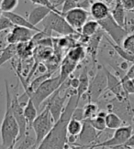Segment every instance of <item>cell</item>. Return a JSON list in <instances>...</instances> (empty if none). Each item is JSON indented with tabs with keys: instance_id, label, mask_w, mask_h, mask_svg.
<instances>
[{
	"instance_id": "cell-43",
	"label": "cell",
	"mask_w": 134,
	"mask_h": 149,
	"mask_svg": "<svg viewBox=\"0 0 134 149\" xmlns=\"http://www.w3.org/2000/svg\"><path fill=\"white\" fill-rule=\"evenodd\" d=\"M14 146H12L8 147V148H4V149H14Z\"/></svg>"
},
{
	"instance_id": "cell-41",
	"label": "cell",
	"mask_w": 134,
	"mask_h": 149,
	"mask_svg": "<svg viewBox=\"0 0 134 149\" xmlns=\"http://www.w3.org/2000/svg\"><path fill=\"white\" fill-rule=\"evenodd\" d=\"M102 1H104L107 4H111V3L115 2V0H102Z\"/></svg>"
},
{
	"instance_id": "cell-25",
	"label": "cell",
	"mask_w": 134,
	"mask_h": 149,
	"mask_svg": "<svg viewBox=\"0 0 134 149\" xmlns=\"http://www.w3.org/2000/svg\"><path fill=\"white\" fill-rule=\"evenodd\" d=\"M86 55V49L83 46L78 45V46H74L70 49L67 52L66 57H68L71 61L76 63H79L85 59Z\"/></svg>"
},
{
	"instance_id": "cell-22",
	"label": "cell",
	"mask_w": 134,
	"mask_h": 149,
	"mask_svg": "<svg viewBox=\"0 0 134 149\" xmlns=\"http://www.w3.org/2000/svg\"><path fill=\"white\" fill-rule=\"evenodd\" d=\"M24 116L28 123V128H31L32 123L38 116V109L36 108L32 100L29 98L26 103V105L24 106Z\"/></svg>"
},
{
	"instance_id": "cell-21",
	"label": "cell",
	"mask_w": 134,
	"mask_h": 149,
	"mask_svg": "<svg viewBox=\"0 0 134 149\" xmlns=\"http://www.w3.org/2000/svg\"><path fill=\"white\" fill-rule=\"evenodd\" d=\"M79 78V86L76 90V94H77L78 99L80 100L82 97H84L86 93H87L89 84H90V80H89V76L86 68H84L82 70Z\"/></svg>"
},
{
	"instance_id": "cell-12",
	"label": "cell",
	"mask_w": 134,
	"mask_h": 149,
	"mask_svg": "<svg viewBox=\"0 0 134 149\" xmlns=\"http://www.w3.org/2000/svg\"><path fill=\"white\" fill-rule=\"evenodd\" d=\"M88 14L89 13L86 8L77 6V8H73L66 12L65 14H63V17L69 23V25L74 30L80 33L82 27L88 20Z\"/></svg>"
},
{
	"instance_id": "cell-42",
	"label": "cell",
	"mask_w": 134,
	"mask_h": 149,
	"mask_svg": "<svg viewBox=\"0 0 134 149\" xmlns=\"http://www.w3.org/2000/svg\"><path fill=\"white\" fill-rule=\"evenodd\" d=\"M3 15H4V13H3V11H2L1 8H0V17H2Z\"/></svg>"
},
{
	"instance_id": "cell-7",
	"label": "cell",
	"mask_w": 134,
	"mask_h": 149,
	"mask_svg": "<svg viewBox=\"0 0 134 149\" xmlns=\"http://www.w3.org/2000/svg\"><path fill=\"white\" fill-rule=\"evenodd\" d=\"M98 23L100 28L103 29L105 33H107L110 37L114 43L119 45V46L122 45L124 38L128 36L129 32H128L127 29H125V28L121 27L115 21L111 15H109L103 20L98 21Z\"/></svg>"
},
{
	"instance_id": "cell-40",
	"label": "cell",
	"mask_w": 134,
	"mask_h": 149,
	"mask_svg": "<svg viewBox=\"0 0 134 149\" xmlns=\"http://www.w3.org/2000/svg\"><path fill=\"white\" fill-rule=\"evenodd\" d=\"M126 145L131 147H134V134H132L131 136L129 138V140L126 142Z\"/></svg>"
},
{
	"instance_id": "cell-46",
	"label": "cell",
	"mask_w": 134,
	"mask_h": 149,
	"mask_svg": "<svg viewBox=\"0 0 134 149\" xmlns=\"http://www.w3.org/2000/svg\"><path fill=\"white\" fill-rule=\"evenodd\" d=\"M77 1H78V2H79V0H77Z\"/></svg>"
},
{
	"instance_id": "cell-6",
	"label": "cell",
	"mask_w": 134,
	"mask_h": 149,
	"mask_svg": "<svg viewBox=\"0 0 134 149\" xmlns=\"http://www.w3.org/2000/svg\"><path fill=\"white\" fill-rule=\"evenodd\" d=\"M107 80L105 70L103 69V65H102L97 70V72L94 75L93 79L90 81L88 91L86 93V95L87 96L88 102H98V100L100 98V96L107 90Z\"/></svg>"
},
{
	"instance_id": "cell-4",
	"label": "cell",
	"mask_w": 134,
	"mask_h": 149,
	"mask_svg": "<svg viewBox=\"0 0 134 149\" xmlns=\"http://www.w3.org/2000/svg\"><path fill=\"white\" fill-rule=\"evenodd\" d=\"M62 85L60 76H56L44 81L41 85L35 89L31 93H25L29 99L32 100L37 109H40L41 105L48 100L57 90H58Z\"/></svg>"
},
{
	"instance_id": "cell-16",
	"label": "cell",
	"mask_w": 134,
	"mask_h": 149,
	"mask_svg": "<svg viewBox=\"0 0 134 149\" xmlns=\"http://www.w3.org/2000/svg\"><path fill=\"white\" fill-rule=\"evenodd\" d=\"M90 15L97 21L103 20L110 15V8L102 0H95L90 6Z\"/></svg>"
},
{
	"instance_id": "cell-15",
	"label": "cell",
	"mask_w": 134,
	"mask_h": 149,
	"mask_svg": "<svg viewBox=\"0 0 134 149\" xmlns=\"http://www.w3.org/2000/svg\"><path fill=\"white\" fill-rule=\"evenodd\" d=\"M105 32L103 31L101 28L98 30V32L95 35H93L91 38H89V40L86 43V53H88L91 56V59L93 61V64L97 63V55L99 45L101 43L102 38H103Z\"/></svg>"
},
{
	"instance_id": "cell-27",
	"label": "cell",
	"mask_w": 134,
	"mask_h": 149,
	"mask_svg": "<svg viewBox=\"0 0 134 149\" xmlns=\"http://www.w3.org/2000/svg\"><path fill=\"white\" fill-rule=\"evenodd\" d=\"M83 129V121L71 118L67 124V134L71 136H78Z\"/></svg>"
},
{
	"instance_id": "cell-35",
	"label": "cell",
	"mask_w": 134,
	"mask_h": 149,
	"mask_svg": "<svg viewBox=\"0 0 134 149\" xmlns=\"http://www.w3.org/2000/svg\"><path fill=\"white\" fill-rule=\"evenodd\" d=\"M33 4L37 6H48V8L53 9L54 11H59L56 8V6L51 2V0H30Z\"/></svg>"
},
{
	"instance_id": "cell-5",
	"label": "cell",
	"mask_w": 134,
	"mask_h": 149,
	"mask_svg": "<svg viewBox=\"0 0 134 149\" xmlns=\"http://www.w3.org/2000/svg\"><path fill=\"white\" fill-rule=\"evenodd\" d=\"M54 124L55 123L52 117V114H51L49 109L47 107H44L41 113L38 114L36 119L32 123V125H31V128L33 129L35 134L37 146L51 132Z\"/></svg>"
},
{
	"instance_id": "cell-17",
	"label": "cell",
	"mask_w": 134,
	"mask_h": 149,
	"mask_svg": "<svg viewBox=\"0 0 134 149\" xmlns=\"http://www.w3.org/2000/svg\"><path fill=\"white\" fill-rule=\"evenodd\" d=\"M52 11H54V10L48 8V6H37L36 8H34L29 13L28 19L33 26H36L37 27V25L41 24Z\"/></svg>"
},
{
	"instance_id": "cell-8",
	"label": "cell",
	"mask_w": 134,
	"mask_h": 149,
	"mask_svg": "<svg viewBox=\"0 0 134 149\" xmlns=\"http://www.w3.org/2000/svg\"><path fill=\"white\" fill-rule=\"evenodd\" d=\"M133 134V127L131 125H125L121 126L114 131L112 137L103 142H98L95 145L91 146V149L95 148H111L113 146H117L119 145L126 144V142L129 140Z\"/></svg>"
},
{
	"instance_id": "cell-13",
	"label": "cell",
	"mask_w": 134,
	"mask_h": 149,
	"mask_svg": "<svg viewBox=\"0 0 134 149\" xmlns=\"http://www.w3.org/2000/svg\"><path fill=\"white\" fill-rule=\"evenodd\" d=\"M100 133H98L95 129L90 125L87 120L83 121V129L80 134L77 137V141L74 145L80 146H92L98 143V140L99 138Z\"/></svg>"
},
{
	"instance_id": "cell-29",
	"label": "cell",
	"mask_w": 134,
	"mask_h": 149,
	"mask_svg": "<svg viewBox=\"0 0 134 149\" xmlns=\"http://www.w3.org/2000/svg\"><path fill=\"white\" fill-rule=\"evenodd\" d=\"M18 141H20V144L16 149H30V148L34 149L37 146L35 137H32L29 134H26V136Z\"/></svg>"
},
{
	"instance_id": "cell-38",
	"label": "cell",
	"mask_w": 134,
	"mask_h": 149,
	"mask_svg": "<svg viewBox=\"0 0 134 149\" xmlns=\"http://www.w3.org/2000/svg\"><path fill=\"white\" fill-rule=\"evenodd\" d=\"M65 149H91V146H80V145H70L67 143Z\"/></svg>"
},
{
	"instance_id": "cell-48",
	"label": "cell",
	"mask_w": 134,
	"mask_h": 149,
	"mask_svg": "<svg viewBox=\"0 0 134 149\" xmlns=\"http://www.w3.org/2000/svg\"><path fill=\"white\" fill-rule=\"evenodd\" d=\"M14 149H15V148H14Z\"/></svg>"
},
{
	"instance_id": "cell-20",
	"label": "cell",
	"mask_w": 134,
	"mask_h": 149,
	"mask_svg": "<svg viewBox=\"0 0 134 149\" xmlns=\"http://www.w3.org/2000/svg\"><path fill=\"white\" fill-rule=\"evenodd\" d=\"M77 65H78V63L71 61L68 57H65V59L62 60L61 68H60V74H59L62 84L69 79V77L74 72V70L76 69Z\"/></svg>"
},
{
	"instance_id": "cell-24",
	"label": "cell",
	"mask_w": 134,
	"mask_h": 149,
	"mask_svg": "<svg viewBox=\"0 0 134 149\" xmlns=\"http://www.w3.org/2000/svg\"><path fill=\"white\" fill-rule=\"evenodd\" d=\"M105 121H106L107 128L109 129V130L115 131L116 129L121 127L123 125L122 118L114 112H108L105 118Z\"/></svg>"
},
{
	"instance_id": "cell-26",
	"label": "cell",
	"mask_w": 134,
	"mask_h": 149,
	"mask_svg": "<svg viewBox=\"0 0 134 149\" xmlns=\"http://www.w3.org/2000/svg\"><path fill=\"white\" fill-rule=\"evenodd\" d=\"M107 42L109 43L110 46L114 49V50L116 51V53L125 61H128L129 63H134V54H131L129 51H127L122 48V46L117 45L116 43H114L112 40H109V38H107Z\"/></svg>"
},
{
	"instance_id": "cell-44",
	"label": "cell",
	"mask_w": 134,
	"mask_h": 149,
	"mask_svg": "<svg viewBox=\"0 0 134 149\" xmlns=\"http://www.w3.org/2000/svg\"><path fill=\"white\" fill-rule=\"evenodd\" d=\"M131 13H133V14H134V8H133V10L131 11Z\"/></svg>"
},
{
	"instance_id": "cell-23",
	"label": "cell",
	"mask_w": 134,
	"mask_h": 149,
	"mask_svg": "<svg viewBox=\"0 0 134 149\" xmlns=\"http://www.w3.org/2000/svg\"><path fill=\"white\" fill-rule=\"evenodd\" d=\"M100 29V26L98 21L95 20V19H91V20H87L84 26L82 27L80 30V35L85 38H91L93 35H95L98 32V30Z\"/></svg>"
},
{
	"instance_id": "cell-47",
	"label": "cell",
	"mask_w": 134,
	"mask_h": 149,
	"mask_svg": "<svg viewBox=\"0 0 134 149\" xmlns=\"http://www.w3.org/2000/svg\"><path fill=\"white\" fill-rule=\"evenodd\" d=\"M133 120H134V118H133Z\"/></svg>"
},
{
	"instance_id": "cell-39",
	"label": "cell",
	"mask_w": 134,
	"mask_h": 149,
	"mask_svg": "<svg viewBox=\"0 0 134 149\" xmlns=\"http://www.w3.org/2000/svg\"><path fill=\"white\" fill-rule=\"evenodd\" d=\"M111 148H112V149H134L133 147L127 146L126 144L119 145V146H113V147H111Z\"/></svg>"
},
{
	"instance_id": "cell-37",
	"label": "cell",
	"mask_w": 134,
	"mask_h": 149,
	"mask_svg": "<svg viewBox=\"0 0 134 149\" xmlns=\"http://www.w3.org/2000/svg\"><path fill=\"white\" fill-rule=\"evenodd\" d=\"M124 8L126 11H132L134 8V0H122Z\"/></svg>"
},
{
	"instance_id": "cell-33",
	"label": "cell",
	"mask_w": 134,
	"mask_h": 149,
	"mask_svg": "<svg viewBox=\"0 0 134 149\" xmlns=\"http://www.w3.org/2000/svg\"><path fill=\"white\" fill-rule=\"evenodd\" d=\"M77 6H79V2L77 0H65L61 12L63 15V14H65L66 12H68L69 10L77 8Z\"/></svg>"
},
{
	"instance_id": "cell-34",
	"label": "cell",
	"mask_w": 134,
	"mask_h": 149,
	"mask_svg": "<svg viewBox=\"0 0 134 149\" xmlns=\"http://www.w3.org/2000/svg\"><path fill=\"white\" fill-rule=\"evenodd\" d=\"M13 28H14L13 23H12L5 15H3L0 17V32L5 31V30H10Z\"/></svg>"
},
{
	"instance_id": "cell-2",
	"label": "cell",
	"mask_w": 134,
	"mask_h": 149,
	"mask_svg": "<svg viewBox=\"0 0 134 149\" xmlns=\"http://www.w3.org/2000/svg\"><path fill=\"white\" fill-rule=\"evenodd\" d=\"M6 87V111L0 126V135L4 148L15 146L20 137V126L11 110V93L8 81H5Z\"/></svg>"
},
{
	"instance_id": "cell-19",
	"label": "cell",
	"mask_w": 134,
	"mask_h": 149,
	"mask_svg": "<svg viewBox=\"0 0 134 149\" xmlns=\"http://www.w3.org/2000/svg\"><path fill=\"white\" fill-rule=\"evenodd\" d=\"M110 15L113 19L119 26L125 28L126 26V9L122 3V0H115V5L113 8L110 9Z\"/></svg>"
},
{
	"instance_id": "cell-32",
	"label": "cell",
	"mask_w": 134,
	"mask_h": 149,
	"mask_svg": "<svg viewBox=\"0 0 134 149\" xmlns=\"http://www.w3.org/2000/svg\"><path fill=\"white\" fill-rule=\"evenodd\" d=\"M122 48L129 51L131 54H134V33L128 34L122 42Z\"/></svg>"
},
{
	"instance_id": "cell-9",
	"label": "cell",
	"mask_w": 134,
	"mask_h": 149,
	"mask_svg": "<svg viewBox=\"0 0 134 149\" xmlns=\"http://www.w3.org/2000/svg\"><path fill=\"white\" fill-rule=\"evenodd\" d=\"M61 87L56 91V92L50 97V98L47 100L46 104L44 107H47L49 109V111L52 114V117L54 121V123H56L60 119V117L62 116L63 110L65 108V102L66 100L69 99V97L71 96V94H69L68 92L65 93V95H61Z\"/></svg>"
},
{
	"instance_id": "cell-1",
	"label": "cell",
	"mask_w": 134,
	"mask_h": 149,
	"mask_svg": "<svg viewBox=\"0 0 134 149\" xmlns=\"http://www.w3.org/2000/svg\"><path fill=\"white\" fill-rule=\"evenodd\" d=\"M80 100L76 92L71 94L67 101L65 108L60 119L57 121L51 132L46 135L36 149H65L67 144V124L72 118L76 107H78Z\"/></svg>"
},
{
	"instance_id": "cell-11",
	"label": "cell",
	"mask_w": 134,
	"mask_h": 149,
	"mask_svg": "<svg viewBox=\"0 0 134 149\" xmlns=\"http://www.w3.org/2000/svg\"><path fill=\"white\" fill-rule=\"evenodd\" d=\"M103 69L105 70V73L107 76V90L109 91V92L115 96V99L119 101V102H127L128 103H130L129 97H128L124 92V89L122 87V84H121L120 79L116 75L109 72L104 65Z\"/></svg>"
},
{
	"instance_id": "cell-30",
	"label": "cell",
	"mask_w": 134,
	"mask_h": 149,
	"mask_svg": "<svg viewBox=\"0 0 134 149\" xmlns=\"http://www.w3.org/2000/svg\"><path fill=\"white\" fill-rule=\"evenodd\" d=\"M87 121L90 123V125L100 134L107 129L106 121H105V118H103V117H100V116H95V118L89 119Z\"/></svg>"
},
{
	"instance_id": "cell-28",
	"label": "cell",
	"mask_w": 134,
	"mask_h": 149,
	"mask_svg": "<svg viewBox=\"0 0 134 149\" xmlns=\"http://www.w3.org/2000/svg\"><path fill=\"white\" fill-rule=\"evenodd\" d=\"M84 109V120H89L95 118L99 112V107L95 102H88L85 105Z\"/></svg>"
},
{
	"instance_id": "cell-36",
	"label": "cell",
	"mask_w": 134,
	"mask_h": 149,
	"mask_svg": "<svg viewBox=\"0 0 134 149\" xmlns=\"http://www.w3.org/2000/svg\"><path fill=\"white\" fill-rule=\"evenodd\" d=\"M72 118L79 121H84V109L80 107H76L72 115Z\"/></svg>"
},
{
	"instance_id": "cell-10",
	"label": "cell",
	"mask_w": 134,
	"mask_h": 149,
	"mask_svg": "<svg viewBox=\"0 0 134 149\" xmlns=\"http://www.w3.org/2000/svg\"><path fill=\"white\" fill-rule=\"evenodd\" d=\"M18 97L20 96H18V90L16 88L15 93H11L10 105H11L12 113H13L15 118H16L18 124V126H20V137H18V140H20L23 137L26 136L27 131H28L29 128H28V123H27L26 118H25V116H24V107L20 103Z\"/></svg>"
},
{
	"instance_id": "cell-14",
	"label": "cell",
	"mask_w": 134,
	"mask_h": 149,
	"mask_svg": "<svg viewBox=\"0 0 134 149\" xmlns=\"http://www.w3.org/2000/svg\"><path fill=\"white\" fill-rule=\"evenodd\" d=\"M36 33L37 32L31 30V29H29L27 28L14 26V28L10 29L9 33L7 36V42L8 44H12V45L27 43L32 40V38L34 37V34H36Z\"/></svg>"
},
{
	"instance_id": "cell-45",
	"label": "cell",
	"mask_w": 134,
	"mask_h": 149,
	"mask_svg": "<svg viewBox=\"0 0 134 149\" xmlns=\"http://www.w3.org/2000/svg\"><path fill=\"white\" fill-rule=\"evenodd\" d=\"M132 81H133V82H134V79H132Z\"/></svg>"
},
{
	"instance_id": "cell-31",
	"label": "cell",
	"mask_w": 134,
	"mask_h": 149,
	"mask_svg": "<svg viewBox=\"0 0 134 149\" xmlns=\"http://www.w3.org/2000/svg\"><path fill=\"white\" fill-rule=\"evenodd\" d=\"M18 6V0H1L0 2V8L3 13L13 12Z\"/></svg>"
},
{
	"instance_id": "cell-3",
	"label": "cell",
	"mask_w": 134,
	"mask_h": 149,
	"mask_svg": "<svg viewBox=\"0 0 134 149\" xmlns=\"http://www.w3.org/2000/svg\"><path fill=\"white\" fill-rule=\"evenodd\" d=\"M41 24L43 27L42 30L50 35H52L53 31L63 37L80 34L69 25L61 11H52Z\"/></svg>"
},
{
	"instance_id": "cell-18",
	"label": "cell",
	"mask_w": 134,
	"mask_h": 149,
	"mask_svg": "<svg viewBox=\"0 0 134 149\" xmlns=\"http://www.w3.org/2000/svg\"><path fill=\"white\" fill-rule=\"evenodd\" d=\"M4 15L7 17L9 20L13 23L14 26H18V27H22V28H27L29 29H31L35 32H41L42 29H38L36 26H33L31 24L29 19L24 17L23 16L20 15V14H17V13L14 12H8V13H4Z\"/></svg>"
}]
</instances>
